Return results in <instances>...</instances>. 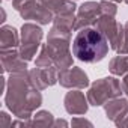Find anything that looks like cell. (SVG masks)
<instances>
[{"label": "cell", "instance_id": "obj_1", "mask_svg": "<svg viewBox=\"0 0 128 128\" xmlns=\"http://www.w3.org/2000/svg\"><path fill=\"white\" fill-rule=\"evenodd\" d=\"M6 106L18 118H29L30 112L41 104V95L26 71L11 72L8 80Z\"/></svg>", "mask_w": 128, "mask_h": 128}, {"label": "cell", "instance_id": "obj_2", "mask_svg": "<svg viewBox=\"0 0 128 128\" xmlns=\"http://www.w3.org/2000/svg\"><path fill=\"white\" fill-rule=\"evenodd\" d=\"M108 51V44L106 36L95 29H83L80 30L72 41V53L77 59L94 63L104 59Z\"/></svg>", "mask_w": 128, "mask_h": 128}, {"label": "cell", "instance_id": "obj_3", "mask_svg": "<svg viewBox=\"0 0 128 128\" xmlns=\"http://www.w3.org/2000/svg\"><path fill=\"white\" fill-rule=\"evenodd\" d=\"M42 38V30L35 24H24L21 29V45H20V56L29 62L33 59L39 41Z\"/></svg>", "mask_w": 128, "mask_h": 128}, {"label": "cell", "instance_id": "obj_4", "mask_svg": "<svg viewBox=\"0 0 128 128\" xmlns=\"http://www.w3.org/2000/svg\"><path fill=\"white\" fill-rule=\"evenodd\" d=\"M120 94V86L114 78H102L96 82L89 90V101L92 106H101L107 98Z\"/></svg>", "mask_w": 128, "mask_h": 128}, {"label": "cell", "instance_id": "obj_5", "mask_svg": "<svg viewBox=\"0 0 128 128\" xmlns=\"http://www.w3.org/2000/svg\"><path fill=\"white\" fill-rule=\"evenodd\" d=\"M2 65H3V71L6 72H20V71H26L27 68L26 60L20 56V51L17 53L14 48L2 50Z\"/></svg>", "mask_w": 128, "mask_h": 128}, {"label": "cell", "instance_id": "obj_6", "mask_svg": "<svg viewBox=\"0 0 128 128\" xmlns=\"http://www.w3.org/2000/svg\"><path fill=\"white\" fill-rule=\"evenodd\" d=\"M59 82L62 86H66V88H84L88 86V76L78 70V68H72V70H65L63 72H60L59 76Z\"/></svg>", "mask_w": 128, "mask_h": 128}, {"label": "cell", "instance_id": "obj_7", "mask_svg": "<svg viewBox=\"0 0 128 128\" xmlns=\"http://www.w3.org/2000/svg\"><path fill=\"white\" fill-rule=\"evenodd\" d=\"M101 11V6L96 5V3H84L80 11H78V17H77V23L74 24V29H80L83 26H88V24H92V23H96L98 21V14Z\"/></svg>", "mask_w": 128, "mask_h": 128}, {"label": "cell", "instance_id": "obj_8", "mask_svg": "<svg viewBox=\"0 0 128 128\" xmlns=\"http://www.w3.org/2000/svg\"><path fill=\"white\" fill-rule=\"evenodd\" d=\"M30 78H32V83L39 88V89H44L47 86H51L56 83V76H54V71L53 70H48V68H36L33 71H30Z\"/></svg>", "mask_w": 128, "mask_h": 128}, {"label": "cell", "instance_id": "obj_9", "mask_svg": "<svg viewBox=\"0 0 128 128\" xmlns=\"http://www.w3.org/2000/svg\"><path fill=\"white\" fill-rule=\"evenodd\" d=\"M65 104L70 113H86V108H88L84 96L80 92H70L65 98Z\"/></svg>", "mask_w": 128, "mask_h": 128}, {"label": "cell", "instance_id": "obj_10", "mask_svg": "<svg viewBox=\"0 0 128 128\" xmlns=\"http://www.w3.org/2000/svg\"><path fill=\"white\" fill-rule=\"evenodd\" d=\"M18 45V35L12 26H3L0 29V47L2 50H11Z\"/></svg>", "mask_w": 128, "mask_h": 128}, {"label": "cell", "instance_id": "obj_11", "mask_svg": "<svg viewBox=\"0 0 128 128\" xmlns=\"http://www.w3.org/2000/svg\"><path fill=\"white\" fill-rule=\"evenodd\" d=\"M126 110H128V102H126L125 100H116V101L107 104V107H106V112H107V114H108L112 119H113L114 116H118V113L126 112Z\"/></svg>", "mask_w": 128, "mask_h": 128}, {"label": "cell", "instance_id": "obj_12", "mask_svg": "<svg viewBox=\"0 0 128 128\" xmlns=\"http://www.w3.org/2000/svg\"><path fill=\"white\" fill-rule=\"evenodd\" d=\"M126 70H128V59H124V57H120V56L116 57V59H113L112 63H110V71H112L113 74L122 76V74L126 72Z\"/></svg>", "mask_w": 128, "mask_h": 128}, {"label": "cell", "instance_id": "obj_13", "mask_svg": "<svg viewBox=\"0 0 128 128\" xmlns=\"http://www.w3.org/2000/svg\"><path fill=\"white\" fill-rule=\"evenodd\" d=\"M0 119H2V122H0V128H6V126L12 125V122H9V118H8V114L5 112L0 113Z\"/></svg>", "mask_w": 128, "mask_h": 128}, {"label": "cell", "instance_id": "obj_14", "mask_svg": "<svg viewBox=\"0 0 128 128\" xmlns=\"http://www.w3.org/2000/svg\"><path fill=\"white\" fill-rule=\"evenodd\" d=\"M116 2H120V0H116Z\"/></svg>", "mask_w": 128, "mask_h": 128}, {"label": "cell", "instance_id": "obj_15", "mask_svg": "<svg viewBox=\"0 0 128 128\" xmlns=\"http://www.w3.org/2000/svg\"><path fill=\"white\" fill-rule=\"evenodd\" d=\"M125 2H126V3H128V0H125Z\"/></svg>", "mask_w": 128, "mask_h": 128}]
</instances>
